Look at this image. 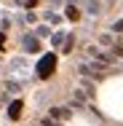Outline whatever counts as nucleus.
Instances as JSON below:
<instances>
[{
	"mask_svg": "<svg viewBox=\"0 0 123 126\" xmlns=\"http://www.w3.org/2000/svg\"><path fill=\"white\" fill-rule=\"evenodd\" d=\"M99 5H102V3H96V0H91V3H88V8H86V11H88V14H91V16H96L99 11H102V8H99Z\"/></svg>",
	"mask_w": 123,
	"mask_h": 126,
	"instance_id": "5",
	"label": "nucleus"
},
{
	"mask_svg": "<svg viewBox=\"0 0 123 126\" xmlns=\"http://www.w3.org/2000/svg\"><path fill=\"white\" fill-rule=\"evenodd\" d=\"M5 89H8V91H19V83H14V80H8V83H5Z\"/></svg>",
	"mask_w": 123,
	"mask_h": 126,
	"instance_id": "11",
	"label": "nucleus"
},
{
	"mask_svg": "<svg viewBox=\"0 0 123 126\" xmlns=\"http://www.w3.org/2000/svg\"><path fill=\"white\" fill-rule=\"evenodd\" d=\"M51 43H54V46H62V43H64V35H62V32L51 35Z\"/></svg>",
	"mask_w": 123,
	"mask_h": 126,
	"instance_id": "6",
	"label": "nucleus"
},
{
	"mask_svg": "<svg viewBox=\"0 0 123 126\" xmlns=\"http://www.w3.org/2000/svg\"><path fill=\"white\" fill-rule=\"evenodd\" d=\"M51 118H54V121H64V118H70V107H51Z\"/></svg>",
	"mask_w": 123,
	"mask_h": 126,
	"instance_id": "3",
	"label": "nucleus"
},
{
	"mask_svg": "<svg viewBox=\"0 0 123 126\" xmlns=\"http://www.w3.org/2000/svg\"><path fill=\"white\" fill-rule=\"evenodd\" d=\"M67 19H78V8H75L72 3L67 5Z\"/></svg>",
	"mask_w": 123,
	"mask_h": 126,
	"instance_id": "7",
	"label": "nucleus"
},
{
	"mask_svg": "<svg viewBox=\"0 0 123 126\" xmlns=\"http://www.w3.org/2000/svg\"><path fill=\"white\" fill-rule=\"evenodd\" d=\"M72 43H75L72 38H67V40H64V48H62V51H67V54H70V51H72Z\"/></svg>",
	"mask_w": 123,
	"mask_h": 126,
	"instance_id": "10",
	"label": "nucleus"
},
{
	"mask_svg": "<svg viewBox=\"0 0 123 126\" xmlns=\"http://www.w3.org/2000/svg\"><path fill=\"white\" fill-rule=\"evenodd\" d=\"M22 48H24L27 54H38V51H40V43H38L35 35H24V38H22Z\"/></svg>",
	"mask_w": 123,
	"mask_h": 126,
	"instance_id": "2",
	"label": "nucleus"
},
{
	"mask_svg": "<svg viewBox=\"0 0 123 126\" xmlns=\"http://www.w3.org/2000/svg\"><path fill=\"white\" fill-rule=\"evenodd\" d=\"M3 40H5V38H3V35H0V46H3Z\"/></svg>",
	"mask_w": 123,
	"mask_h": 126,
	"instance_id": "12",
	"label": "nucleus"
},
{
	"mask_svg": "<svg viewBox=\"0 0 123 126\" xmlns=\"http://www.w3.org/2000/svg\"><path fill=\"white\" fill-rule=\"evenodd\" d=\"M54 70H56V56H54V54H46V56L38 62V75H40V78H48Z\"/></svg>",
	"mask_w": 123,
	"mask_h": 126,
	"instance_id": "1",
	"label": "nucleus"
},
{
	"mask_svg": "<svg viewBox=\"0 0 123 126\" xmlns=\"http://www.w3.org/2000/svg\"><path fill=\"white\" fill-rule=\"evenodd\" d=\"M46 19H48L51 24H59V22H62V16H59V14H46Z\"/></svg>",
	"mask_w": 123,
	"mask_h": 126,
	"instance_id": "8",
	"label": "nucleus"
},
{
	"mask_svg": "<svg viewBox=\"0 0 123 126\" xmlns=\"http://www.w3.org/2000/svg\"><path fill=\"white\" fill-rule=\"evenodd\" d=\"M19 115H22V102L16 99V102H11V107H8V118H14V121H16Z\"/></svg>",
	"mask_w": 123,
	"mask_h": 126,
	"instance_id": "4",
	"label": "nucleus"
},
{
	"mask_svg": "<svg viewBox=\"0 0 123 126\" xmlns=\"http://www.w3.org/2000/svg\"><path fill=\"white\" fill-rule=\"evenodd\" d=\"M112 32H123V19H118V22H112Z\"/></svg>",
	"mask_w": 123,
	"mask_h": 126,
	"instance_id": "9",
	"label": "nucleus"
},
{
	"mask_svg": "<svg viewBox=\"0 0 123 126\" xmlns=\"http://www.w3.org/2000/svg\"><path fill=\"white\" fill-rule=\"evenodd\" d=\"M29 3H38V0H29Z\"/></svg>",
	"mask_w": 123,
	"mask_h": 126,
	"instance_id": "13",
	"label": "nucleus"
}]
</instances>
